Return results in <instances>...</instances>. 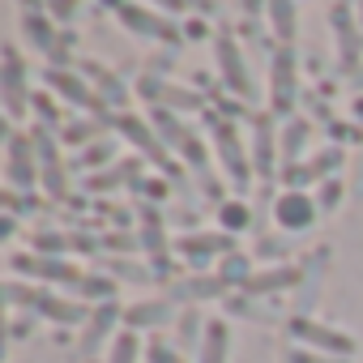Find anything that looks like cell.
<instances>
[{
	"instance_id": "ee69618b",
	"label": "cell",
	"mask_w": 363,
	"mask_h": 363,
	"mask_svg": "<svg viewBox=\"0 0 363 363\" xmlns=\"http://www.w3.org/2000/svg\"><path fill=\"white\" fill-rule=\"evenodd\" d=\"M86 363H99V359H86Z\"/></svg>"
},
{
	"instance_id": "836d02e7",
	"label": "cell",
	"mask_w": 363,
	"mask_h": 363,
	"mask_svg": "<svg viewBox=\"0 0 363 363\" xmlns=\"http://www.w3.org/2000/svg\"><path fill=\"white\" fill-rule=\"evenodd\" d=\"M150 363H184V354L171 350L167 342H154V346H150Z\"/></svg>"
},
{
	"instance_id": "7a4b0ae2",
	"label": "cell",
	"mask_w": 363,
	"mask_h": 363,
	"mask_svg": "<svg viewBox=\"0 0 363 363\" xmlns=\"http://www.w3.org/2000/svg\"><path fill=\"white\" fill-rule=\"evenodd\" d=\"M291 337H299L308 350H320V354H337V359H350L354 354V337L333 329V325H320L312 316H295L291 320Z\"/></svg>"
},
{
	"instance_id": "d4e9b609",
	"label": "cell",
	"mask_w": 363,
	"mask_h": 363,
	"mask_svg": "<svg viewBox=\"0 0 363 363\" xmlns=\"http://www.w3.org/2000/svg\"><path fill=\"white\" fill-rule=\"evenodd\" d=\"M137 354H141V342H137V333H120V337L111 342V354H107V363H137Z\"/></svg>"
},
{
	"instance_id": "ab89813d",
	"label": "cell",
	"mask_w": 363,
	"mask_h": 363,
	"mask_svg": "<svg viewBox=\"0 0 363 363\" xmlns=\"http://www.w3.org/2000/svg\"><path fill=\"white\" fill-rule=\"evenodd\" d=\"M73 9H77V0H52V13L56 18H73Z\"/></svg>"
},
{
	"instance_id": "4316f807",
	"label": "cell",
	"mask_w": 363,
	"mask_h": 363,
	"mask_svg": "<svg viewBox=\"0 0 363 363\" xmlns=\"http://www.w3.org/2000/svg\"><path fill=\"white\" fill-rule=\"evenodd\" d=\"M308 137H312V128H308L303 120H291V124H286V133H282V154H286V158H295V154L303 150V141H308Z\"/></svg>"
},
{
	"instance_id": "cb8c5ba5",
	"label": "cell",
	"mask_w": 363,
	"mask_h": 363,
	"mask_svg": "<svg viewBox=\"0 0 363 363\" xmlns=\"http://www.w3.org/2000/svg\"><path fill=\"white\" fill-rule=\"evenodd\" d=\"M141 223H145V227H141V244H145V252L158 257V252H162V223H158V214H154L150 206L141 210Z\"/></svg>"
},
{
	"instance_id": "e575fe53",
	"label": "cell",
	"mask_w": 363,
	"mask_h": 363,
	"mask_svg": "<svg viewBox=\"0 0 363 363\" xmlns=\"http://www.w3.org/2000/svg\"><path fill=\"white\" fill-rule=\"evenodd\" d=\"M90 133H99V124H69V128H65V141H69V145H86Z\"/></svg>"
},
{
	"instance_id": "f6af8a7d",
	"label": "cell",
	"mask_w": 363,
	"mask_h": 363,
	"mask_svg": "<svg viewBox=\"0 0 363 363\" xmlns=\"http://www.w3.org/2000/svg\"><path fill=\"white\" fill-rule=\"evenodd\" d=\"M359 86H363V77H359Z\"/></svg>"
},
{
	"instance_id": "52a82bcc",
	"label": "cell",
	"mask_w": 363,
	"mask_h": 363,
	"mask_svg": "<svg viewBox=\"0 0 363 363\" xmlns=\"http://www.w3.org/2000/svg\"><path fill=\"white\" fill-rule=\"evenodd\" d=\"M35 154L43 162V184H48V193L52 197H65L69 193V179H65V167L56 158V145H52V133L48 128H35Z\"/></svg>"
},
{
	"instance_id": "d6986e66",
	"label": "cell",
	"mask_w": 363,
	"mask_h": 363,
	"mask_svg": "<svg viewBox=\"0 0 363 363\" xmlns=\"http://www.w3.org/2000/svg\"><path fill=\"white\" fill-rule=\"evenodd\" d=\"M223 291H227L223 278H189L171 286V299H218Z\"/></svg>"
},
{
	"instance_id": "d6a6232c",
	"label": "cell",
	"mask_w": 363,
	"mask_h": 363,
	"mask_svg": "<svg viewBox=\"0 0 363 363\" xmlns=\"http://www.w3.org/2000/svg\"><path fill=\"white\" fill-rule=\"evenodd\" d=\"M77 291H82V295H94V299H103V303L111 299V282H107V278H86Z\"/></svg>"
},
{
	"instance_id": "5b68a950",
	"label": "cell",
	"mask_w": 363,
	"mask_h": 363,
	"mask_svg": "<svg viewBox=\"0 0 363 363\" xmlns=\"http://www.w3.org/2000/svg\"><path fill=\"white\" fill-rule=\"evenodd\" d=\"M218 65H223V82L240 94V99H252V82H248V65L240 56V43L235 39H218Z\"/></svg>"
},
{
	"instance_id": "ffe728a7",
	"label": "cell",
	"mask_w": 363,
	"mask_h": 363,
	"mask_svg": "<svg viewBox=\"0 0 363 363\" xmlns=\"http://www.w3.org/2000/svg\"><path fill=\"white\" fill-rule=\"evenodd\" d=\"M274 154H278L274 124L261 116V120H257V171H261V175H274Z\"/></svg>"
},
{
	"instance_id": "44dd1931",
	"label": "cell",
	"mask_w": 363,
	"mask_h": 363,
	"mask_svg": "<svg viewBox=\"0 0 363 363\" xmlns=\"http://www.w3.org/2000/svg\"><path fill=\"white\" fill-rule=\"evenodd\" d=\"M48 77H52V86H56V90H60L65 99H73L77 107H90V111H99V103H94V94H90V90H86V86H82L77 77H69V73H60V69H52Z\"/></svg>"
},
{
	"instance_id": "ac0fdd59",
	"label": "cell",
	"mask_w": 363,
	"mask_h": 363,
	"mask_svg": "<svg viewBox=\"0 0 363 363\" xmlns=\"http://www.w3.org/2000/svg\"><path fill=\"white\" fill-rule=\"evenodd\" d=\"M227 248H231L227 235H189V240H179V252H189L193 265H201V261H210L214 252H227Z\"/></svg>"
},
{
	"instance_id": "f35d334b",
	"label": "cell",
	"mask_w": 363,
	"mask_h": 363,
	"mask_svg": "<svg viewBox=\"0 0 363 363\" xmlns=\"http://www.w3.org/2000/svg\"><path fill=\"white\" fill-rule=\"evenodd\" d=\"M342 197V184H337V179H329V184H325V197H320V206L325 210H333V201Z\"/></svg>"
},
{
	"instance_id": "d590c367",
	"label": "cell",
	"mask_w": 363,
	"mask_h": 363,
	"mask_svg": "<svg viewBox=\"0 0 363 363\" xmlns=\"http://www.w3.org/2000/svg\"><path fill=\"white\" fill-rule=\"evenodd\" d=\"M107 265H111L120 278H128V282H145V278H150V274H145L141 265H133V261H107Z\"/></svg>"
},
{
	"instance_id": "1f68e13d",
	"label": "cell",
	"mask_w": 363,
	"mask_h": 363,
	"mask_svg": "<svg viewBox=\"0 0 363 363\" xmlns=\"http://www.w3.org/2000/svg\"><path fill=\"white\" fill-rule=\"evenodd\" d=\"M291 363H346V359H337V354H320V350L299 346V350H291Z\"/></svg>"
},
{
	"instance_id": "3957f363",
	"label": "cell",
	"mask_w": 363,
	"mask_h": 363,
	"mask_svg": "<svg viewBox=\"0 0 363 363\" xmlns=\"http://www.w3.org/2000/svg\"><path fill=\"white\" fill-rule=\"evenodd\" d=\"M13 269L30 274V278H43V282H60V286H82L86 274L77 265H65L56 257H13Z\"/></svg>"
},
{
	"instance_id": "e0dca14e",
	"label": "cell",
	"mask_w": 363,
	"mask_h": 363,
	"mask_svg": "<svg viewBox=\"0 0 363 363\" xmlns=\"http://www.w3.org/2000/svg\"><path fill=\"white\" fill-rule=\"evenodd\" d=\"M295 282H299V269H291V265H278V269L252 274V278L244 282V291H248V295H269V291H286V286H295Z\"/></svg>"
},
{
	"instance_id": "4fadbf2b",
	"label": "cell",
	"mask_w": 363,
	"mask_h": 363,
	"mask_svg": "<svg viewBox=\"0 0 363 363\" xmlns=\"http://www.w3.org/2000/svg\"><path fill=\"white\" fill-rule=\"evenodd\" d=\"M333 30H337V60H342V69H354L363 39H359V30L350 22V9H342V5L333 9Z\"/></svg>"
},
{
	"instance_id": "30bf717a",
	"label": "cell",
	"mask_w": 363,
	"mask_h": 363,
	"mask_svg": "<svg viewBox=\"0 0 363 363\" xmlns=\"http://www.w3.org/2000/svg\"><path fill=\"white\" fill-rule=\"evenodd\" d=\"M35 162H30V145L26 137H9V189H35Z\"/></svg>"
},
{
	"instance_id": "b9f144b4",
	"label": "cell",
	"mask_w": 363,
	"mask_h": 363,
	"mask_svg": "<svg viewBox=\"0 0 363 363\" xmlns=\"http://www.w3.org/2000/svg\"><path fill=\"white\" fill-rule=\"evenodd\" d=\"M158 5H171V9H179V5H184V0H158Z\"/></svg>"
},
{
	"instance_id": "4dcf8cb0",
	"label": "cell",
	"mask_w": 363,
	"mask_h": 363,
	"mask_svg": "<svg viewBox=\"0 0 363 363\" xmlns=\"http://www.w3.org/2000/svg\"><path fill=\"white\" fill-rule=\"evenodd\" d=\"M197 329H201V316L197 312H184V320H179V350H189L197 342Z\"/></svg>"
},
{
	"instance_id": "9a60e30c",
	"label": "cell",
	"mask_w": 363,
	"mask_h": 363,
	"mask_svg": "<svg viewBox=\"0 0 363 363\" xmlns=\"http://www.w3.org/2000/svg\"><path fill=\"white\" fill-rule=\"evenodd\" d=\"M124 320H128L133 329H162V325H171V303H162V299L133 303V308L124 312Z\"/></svg>"
},
{
	"instance_id": "8fae6325",
	"label": "cell",
	"mask_w": 363,
	"mask_h": 363,
	"mask_svg": "<svg viewBox=\"0 0 363 363\" xmlns=\"http://www.w3.org/2000/svg\"><path fill=\"white\" fill-rule=\"evenodd\" d=\"M116 128H120V133H124L133 145H141V154H145V158H154L158 167H167V154H162V137H154V133H150V124H141L137 116H120V120H116Z\"/></svg>"
},
{
	"instance_id": "5bb4252c",
	"label": "cell",
	"mask_w": 363,
	"mask_h": 363,
	"mask_svg": "<svg viewBox=\"0 0 363 363\" xmlns=\"http://www.w3.org/2000/svg\"><path fill=\"white\" fill-rule=\"evenodd\" d=\"M5 107H9V116L26 111V73H22V60L13 48L5 52Z\"/></svg>"
},
{
	"instance_id": "8992f818",
	"label": "cell",
	"mask_w": 363,
	"mask_h": 363,
	"mask_svg": "<svg viewBox=\"0 0 363 363\" xmlns=\"http://www.w3.org/2000/svg\"><path fill=\"white\" fill-rule=\"evenodd\" d=\"M274 218H278L282 231H303V227L316 223V201L308 193H286V197H278Z\"/></svg>"
},
{
	"instance_id": "ba28073f",
	"label": "cell",
	"mask_w": 363,
	"mask_h": 363,
	"mask_svg": "<svg viewBox=\"0 0 363 363\" xmlns=\"http://www.w3.org/2000/svg\"><path fill=\"white\" fill-rule=\"evenodd\" d=\"M269 99H274V111H291V103H295V60H291V52H278L274 56Z\"/></svg>"
},
{
	"instance_id": "7c38bea8",
	"label": "cell",
	"mask_w": 363,
	"mask_h": 363,
	"mask_svg": "<svg viewBox=\"0 0 363 363\" xmlns=\"http://www.w3.org/2000/svg\"><path fill=\"white\" fill-rule=\"evenodd\" d=\"M120 22H124L128 30L145 35V39H175V35H179L171 22H162V18H154V13H145V9H137V5H124V9H120Z\"/></svg>"
},
{
	"instance_id": "8d00e7d4",
	"label": "cell",
	"mask_w": 363,
	"mask_h": 363,
	"mask_svg": "<svg viewBox=\"0 0 363 363\" xmlns=\"http://www.w3.org/2000/svg\"><path fill=\"white\" fill-rule=\"evenodd\" d=\"M26 30H30V39H35L39 48H52V35H48V26H43L39 18H26Z\"/></svg>"
},
{
	"instance_id": "f546056e",
	"label": "cell",
	"mask_w": 363,
	"mask_h": 363,
	"mask_svg": "<svg viewBox=\"0 0 363 363\" xmlns=\"http://www.w3.org/2000/svg\"><path fill=\"white\" fill-rule=\"evenodd\" d=\"M162 99H167L171 107H179V111H193V107H201V103H206V99H201V94H193V90H171V86L162 90Z\"/></svg>"
},
{
	"instance_id": "f1b7e54d",
	"label": "cell",
	"mask_w": 363,
	"mask_h": 363,
	"mask_svg": "<svg viewBox=\"0 0 363 363\" xmlns=\"http://www.w3.org/2000/svg\"><path fill=\"white\" fill-rule=\"evenodd\" d=\"M154 124H158V133H162V141H171V145H184L189 141V133H184V124H179L171 111H154Z\"/></svg>"
},
{
	"instance_id": "7bdbcfd3",
	"label": "cell",
	"mask_w": 363,
	"mask_h": 363,
	"mask_svg": "<svg viewBox=\"0 0 363 363\" xmlns=\"http://www.w3.org/2000/svg\"><path fill=\"white\" fill-rule=\"evenodd\" d=\"M257 5H261V0H244V9H257Z\"/></svg>"
},
{
	"instance_id": "83f0119b",
	"label": "cell",
	"mask_w": 363,
	"mask_h": 363,
	"mask_svg": "<svg viewBox=\"0 0 363 363\" xmlns=\"http://www.w3.org/2000/svg\"><path fill=\"white\" fill-rule=\"evenodd\" d=\"M218 278H223L227 286H231V282H240V286H244V282L252 278V265H248V257H240V252H231V257L223 261V274H218Z\"/></svg>"
},
{
	"instance_id": "277c9868",
	"label": "cell",
	"mask_w": 363,
	"mask_h": 363,
	"mask_svg": "<svg viewBox=\"0 0 363 363\" xmlns=\"http://www.w3.org/2000/svg\"><path fill=\"white\" fill-rule=\"evenodd\" d=\"M124 312H120V303H99V308H90V320H86V333H82V354L86 359H94L99 350H103V342L111 337V329H116V320H120Z\"/></svg>"
},
{
	"instance_id": "9c48e42d",
	"label": "cell",
	"mask_w": 363,
	"mask_h": 363,
	"mask_svg": "<svg viewBox=\"0 0 363 363\" xmlns=\"http://www.w3.org/2000/svg\"><path fill=\"white\" fill-rule=\"evenodd\" d=\"M210 124H214V137H218V150H223L227 175H231L235 184L244 189V184H248V158H244V150H240V137H235V128H231V124H223V120H210Z\"/></svg>"
},
{
	"instance_id": "7402d4cb",
	"label": "cell",
	"mask_w": 363,
	"mask_h": 363,
	"mask_svg": "<svg viewBox=\"0 0 363 363\" xmlns=\"http://www.w3.org/2000/svg\"><path fill=\"white\" fill-rule=\"evenodd\" d=\"M269 22L278 39H295V5L291 0H269Z\"/></svg>"
},
{
	"instance_id": "60d3db41",
	"label": "cell",
	"mask_w": 363,
	"mask_h": 363,
	"mask_svg": "<svg viewBox=\"0 0 363 363\" xmlns=\"http://www.w3.org/2000/svg\"><path fill=\"white\" fill-rule=\"evenodd\" d=\"M261 257H282V244L278 240H261Z\"/></svg>"
},
{
	"instance_id": "484cf974",
	"label": "cell",
	"mask_w": 363,
	"mask_h": 363,
	"mask_svg": "<svg viewBox=\"0 0 363 363\" xmlns=\"http://www.w3.org/2000/svg\"><path fill=\"white\" fill-rule=\"evenodd\" d=\"M86 73H90V77L99 82V90L107 94V103H116V107L124 103V86H120V82H116V77H111L107 69H99V65H86Z\"/></svg>"
},
{
	"instance_id": "74e56055",
	"label": "cell",
	"mask_w": 363,
	"mask_h": 363,
	"mask_svg": "<svg viewBox=\"0 0 363 363\" xmlns=\"http://www.w3.org/2000/svg\"><path fill=\"white\" fill-rule=\"evenodd\" d=\"M223 223H227L231 231H235V227H248V210H244V206H227V210H223Z\"/></svg>"
},
{
	"instance_id": "603a6c76",
	"label": "cell",
	"mask_w": 363,
	"mask_h": 363,
	"mask_svg": "<svg viewBox=\"0 0 363 363\" xmlns=\"http://www.w3.org/2000/svg\"><path fill=\"white\" fill-rule=\"evenodd\" d=\"M141 175V162H120V167H111L107 175H94L90 179V189H111V184H128V179H137Z\"/></svg>"
},
{
	"instance_id": "2e32d148",
	"label": "cell",
	"mask_w": 363,
	"mask_h": 363,
	"mask_svg": "<svg viewBox=\"0 0 363 363\" xmlns=\"http://www.w3.org/2000/svg\"><path fill=\"white\" fill-rule=\"evenodd\" d=\"M227 350H231V329H227V320H210L206 333H201V359H197V363H227Z\"/></svg>"
},
{
	"instance_id": "6da1fadb",
	"label": "cell",
	"mask_w": 363,
	"mask_h": 363,
	"mask_svg": "<svg viewBox=\"0 0 363 363\" xmlns=\"http://www.w3.org/2000/svg\"><path fill=\"white\" fill-rule=\"evenodd\" d=\"M5 299H9V303H26L30 312L48 316V320H56V325H77V320H90V312H86L82 303L56 299V295L35 291V286H22V282H9V286H5Z\"/></svg>"
}]
</instances>
